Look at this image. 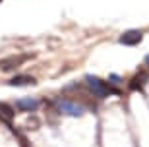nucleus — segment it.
<instances>
[{"label":"nucleus","instance_id":"f257e3e1","mask_svg":"<svg viewBox=\"0 0 149 147\" xmlns=\"http://www.w3.org/2000/svg\"><path fill=\"white\" fill-rule=\"evenodd\" d=\"M85 82H87L89 89H91V91H93L97 97H101V99H105V97H109V95H114V93H118V89L111 87L109 83L101 82L99 77H95V76H85Z\"/></svg>","mask_w":149,"mask_h":147},{"label":"nucleus","instance_id":"f03ea898","mask_svg":"<svg viewBox=\"0 0 149 147\" xmlns=\"http://www.w3.org/2000/svg\"><path fill=\"white\" fill-rule=\"evenodd\" d=\"M141 39H143V33L139 29H128L118 37V43L124 45V47H136V45L141 43Z\"/></svg>","mask_w":149,"mask_h":147},{"label":"nucleus","instance_id":"7ed1b4c3","mask_svg":"<svg viewBox=\"0 0 149 147\" xmlns=\"http://www.w3.org/2000/svg\"><path fill=\"white\" fill-rule=\"evenodd\" d=\"M56 107H58V112H62V114H70V116H81L83 114V109L79 105L72 103V101H58Z\"/></svg>","mask_w":149,"mask_h":147},{"label":"nucleus","instance_id":"20e7f679","mask_svg":"<svg viewBox=\"0 0 149 147\" xmlns=\"http://www.w3.org/2000/svg\"><path fill=\"white\" fill-rule=\"evenodd\" d=\"M16 105L22 110H35V109H39V105H41V103H39L37 99H19Z\"/></svg>","mask_w":149,"mask_h":147},{"label":"nucleus","instance_id":"39448f33","mask_svg":"<svg viewBox=\"0 0 149 147\" xmlns=\"http://www.w3.org/2000/svg\"><path fill=\"white\" fill-rule=\"evenodd\" d=\"M10 85H35V77L33 76H16V77H12Z\"/></svg>","mask_w":149,"mask_h":147},{"label":"nucleus","instance_id":"423d86ee","mask_svg":"<svg viewBox=\"0 0 149 147\" xmlns=\"http://www.w3.org/2000/svg\"><path fill=\"white\" fill-rule=\"evenodd\" d=\"M145 82H147V74H141V72H139L138 76L134 77V82H130V87L132 89H141Z\"/></svg>","mask_w":149,"mask_h":147},{"label":"nucleus","instance_id":"0eeeda50","mask_svg":"<svg viewBox=\"0 0 149 147\" xmlns=\"http://www.w3.org/2000/svg\"><path fill=\"white\" fill-rule=\"evenodd\" d=\"M0 116H2L6 122H10V120L14 118V110H12L8 105H2V103H0Z\"/></svg>","mask_w":149,"mask_h":147},{"label":"nucleus","instance_id":"6e6552de","mask_svg":"<svg viewBox=\"0 0 149 147\" xmlns=\"http://www.w3.org/2000/svg\"><path fill=\"white\" fill-rule=\"evenodd\" d=\"M109 82H111V83H120L122 77L118 76V74H111V76H109Z\"/></svg>","mask_w":149,"mask_h":147},{"label":"nucleus","instance_id":"1a4fd4ad","mask_svg":"<svg viewBox=\"0 0 149 147\" xmlns=\"http://www.w3.org/2000/svg\"><path fill=\"white\" fill-rule=\"evenodd\" d=\"M145 62H147V66H149V56H147V58H145Z\"/></svg>","mask_w":149,"mask_h":147},{"label":"nucleus","instance_id":"9d476101","mask_svg":"<svg viewBox=\"0 0 149 147\" xmlns=\"http://www.w3.org/2000/svg\"><path fill=\"white\" fill-rule=\"evenodd\" d=\"M0 2H2V0H0Z\"/></svg>","mask_w":149,"mask_h":147}]
</instances>
